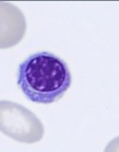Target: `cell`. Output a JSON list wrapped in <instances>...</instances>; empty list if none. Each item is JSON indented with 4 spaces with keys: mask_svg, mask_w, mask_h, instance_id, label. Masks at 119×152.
I'll list each match as a JSON object with an SVG mask.
<instances>
[{
    "mask_svg": "<svg viewBox=\"0 0 119 152\" xmlns=\"http://www.w3.org/2000/svg\"><path fill=\"white\" fill-rule=\"evenodd\" d=\"M0 132L16 141L32 144L43 137L44 127L39 118L23 105L0 101Z\"/></svg>",
    "mask_w": 119,
    "mask_h": 152,
    "instance_id": "2",
    "label": "cell"
},
{
    "mask_svg": "<svg viewBox=\"0 0 119 152\" xmlns=\"http://www.w3.org/2000/svg\"><path fill=\"white\" fill-rule=\"evenodd\" d=\"M71 83L67 64L51 52L31 54L18 67L17 84L33 103L48 104L60 100Z\"/></svg>",
    "mask_w": 119,
    "mask_h": 152,
    "instance_id": "1",
    "label": "cell"
}]
</instances>
